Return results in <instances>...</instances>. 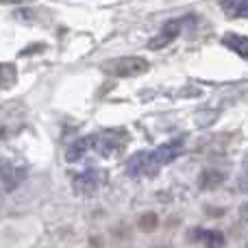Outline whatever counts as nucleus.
I'll list each match as a JSON object with an SVG mask.
<instances>
[{
  "mask_svg": "<svg viewBox=\"0 0 248 248\" xmlns=\"http://www.w3.org/2000/svg\"><path fill=\"white\" fill-rule=\"evenodd\" d=\"M183 153V140L176 137L166 144L157 146L155 150H140L126 161V174L128 176H153L157 170L166 163H172L179 155Z\"/></svg>",
  "mask_w": 248,
  "mask_h": 248,
  "instance_id": "f257e3e1",
  "label": "nucleus"
},
{
  "mask_svg": "<svg viewBox=\"0 0 248 248\" xmlns=\"http://www.w3.org/2000/svg\"><path fill=\"white\" fill-rule=\"evenodd\" d=\"M17 72L13 63H0V90H7L16 83Z\"/></svg>",
  "mask_w": 248,
  "mask_h": 248,
  "instance_id": "ddd939ff",
  "label": "nucleus"
},
{
  "mask_svg": "<svg viewBox=\"0 0 248 248\" xmlns=\"http://www.w3.org/2000/svg\"><path fill=\"white\" fill-rule=\"evenodd\" d=\"M2 4H24V2H33V0H0Z\"/></svg>",
  "mask_w": 248,
  "mask_h": 248,
  "instance_id": "2eb2a0df",
  "label": "nucleus"
},
{
  "mask_svg": "<svg viewBox=\"0 0 248 248\" xmlns=\"http://www.w3.org/2000/svg\"><path fill=\"white\" fill-rule=\"evenodd\" d=\"M105 74L116 78H131L140 77V74L148 72V61L141 57H118V59H109L100 65Z\"/></svg>",
  "mask_w": 248,
  "mask_h": 248,
  "instance_id": "7ed1b4c3",
  "label": "nucleus"
},
{
  "mask_svg": "<svg viewBox=\"0 0 248 248\" xmlns=\"http://www.w3.org/2000/svg\"><path fill=\"white\" fill-rule=\"evenodd\" d=\"M126 144V133L122 128H116V131H103L96 133V135H90V148L98 150L103 157H113L118 150H122V146Z\"/></svg>",
  "mask_w": 248,
  "mask_h": 248,
  "instance_id": "20e7f679",
  "label": "nucleus"
},
{
  "mask_svg": "<svg viewBox=\"0 0 248 248\" xmlns=\"http://www.w3.org/2000/svg\"><path fill=\"white\" fill-rule=\"evenodd\" d=\"M181 26H183V20H170L161 26L157 35L148 42V48L150 50H159V48H166L168 44H172L181 33Z\"/></svg>",
  "mask_w": 248,
  "mask_h": 248,
  "instance_id": "423d86ee",
  "label": "nucleus"
},
{
  "mask_svg": "<svg viewBox=\"0 0 248 248\" xmlns=\"http://www.w3.org/2000/svg\"><path fill=\"white\" fill-rule=\"evenodd\" d=\"M224 13L229 17H246L248 16V0H220Z\"/></svg>",
  "mask_w": 248,
  "mask_h": 248,
  "instance_id": "9d476101",
  "label": "nucleus"
},
{
  "mask_svg": "<svg viewBox=\"0 0 248 248\" xmlns=\"http://www.w3.org/2000/svg\"><path fill=\"white\" fill-rule=\"evenodd\" d=\"M222 181H224V172H218V170H214V168H207V170L201 174L198 183H201L202 189H214L216 185H220Z\"/></svg>",
  "mask_w": 248,
  "mask_h": 248,
  "instance_id": "9b49d317",
  "label": "nucleus"
},
{
  "mask_svg": "<svg viewBox=\"0 0 248 248\" xmlns=\"http://www.w3.org/2000/svg\"><path fill=\"white\" fill-rule=\"evenodd\" d=\"M222 44L227 48H231V50H235L242 59H246V57H248V39L244 37V35L229 33V35H224V37H222Z\"/></svg>",
  "mask_w": 248,
  "mask_h": 248,
  "instance_id": "1a4fd4ad",
  "label": "nucleus"
},
{
  "mask_svg": "<svg viewBox=\"0 0 248 248\" xmlns=\"http://www.w3.org/2000/svg\"><path fill=\"white\" fill-rule=\"evenodd\" d=\"M0 179L4 183V189H16L26 179V168L22 166H7L0 168Z\"/></svg>",
  "mask_w": 248,
  "mask_h": 248,
  "instance_id": "0eeeda50",
  "label": "nucleus"
},
{
  "mask_svg": "<svg viewBox=\"0 0 248 248\" xmlns=\"http://www.w3.org/2000/svg\"><path fill=\"white\" fill-rule=\"evenodd\" d=\"M100 187V174L96 170H85L81 172L78 176H74L72 181V189L74 194H78V196H92V194H96Z\"/></svg>",
  "mask_w": 248,
  "mask_h": 248,
  "instance_id": "39448f33",
  "label": "nucleus"
},
{
  "mask_svg": "<svg viewBox=\"0 0 248 248\" xmlns=\"http://www.w3.org/2000/svg\"><path fill=\"white\" fill-rule=\"evenodd\" d=\"M26 124V107L20 100L0 105V141L17 135Z\"/></svg>",
  "mask_w": 248,
  "mask_h": 248,
  "instance_id": "f03ea898",
  "label": "nucleus"
},
{
  "mask_svg": "<svg viewBox=\"0 0 248 248\" xmlns=\"http://www.w3.org/2000/svg\"><path fill=\"white\" fill-rule=\"evenodd\" d=\"M90 150V137H83V140H78V141H74L72 146L68 148V153H65V159H68L70 163L72 161H78V159L83 157V155Z\"/></svg>",
  "mask_w": 248,
  "mask_h": 248,
  "instance_id": "f8f14e48",
  "label": "nucleus"
},
{
  "mask_svg": "<svg viewBox=\"0 0 248 248\" xmlns=\"http://www.w3.org/2000/svg\"><path fill=\"white\" fill-rule=\"evenodd\" d=\"M192 235H194V240L201 242L205 248H222L224 246V235L220 231H211V229H194Z\"/></svg>",
  "mask_w": 248,
  "mask_h": 248,
  "instance_id": "6e6552de",
  "label": "nucleus"
},
{
  "mask_svg": "<svg viewBox=\"0 0 248 248\" xmlns=\"http://www.w3.org/2000/svg\"><path fill=\"white\" fill-rule=\"evenodd\" d=\"M155 227H157V216L155 214H144L140 218V229L141 231H153Z\"/></svg>",
  "mask_w": 248,
  "mask_h": 248,
  "instance_id": "4468645a",
  "label": "nucleus"
}]
</instances>
